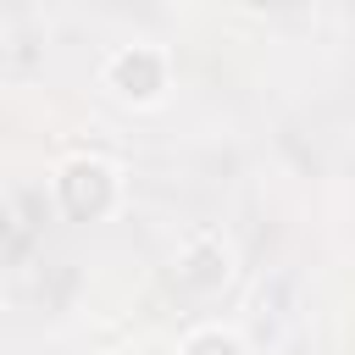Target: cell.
<instances>
[{"label":"cell","instance_id":"6da1fadb","mask_svg":"<svg viewBox=\"0 0 355 355\" xmlns=\"http://www.w3.org/2000/svg\"><path fill=\"white\" fill-rule=\"evenodd\" d=\"M50 194H55L61 216H72V222H105L122 205V172L105 155H72V161L55 166Z\"/></svg>","mask_w":355,"mask_h":355},{"label":"cell","instance_id":"7a4b0ae2","mask_svg":"<svg viewBox=\"0 0 355 355\" xmlns=\"http://www.w3.org/2000/svg\"><path fill=\"white\" fill-rule=\"evenodd\" d=\"M100 83H105L122 105L150 111V105H161V100H166V89H172V61H166V50H161V44H122V50H111V55H105Z\"/></svg>","mask_w":355,"mask_h":355},{"label":"cell","instance_id":"3957f363","mask_svg":"<svg viewBox=\"0 0 355 355\" xmlns=\"http://www.w3.org/2000/svg\"><path fill=\"white\" fill-rule=\"evenodd\" d=\"M172 277H178V288H189V294H200V300L222 294V288L233 283V250H227V239H216V233H189V239L178 244V255H172Z\"/></svg>","mask_w":355,"mask_h":355},{"label":"cell","instance_id":"277c9868","mask_svg":"<svg viewBox=\"0 0 355 355\" xmlns=\"http://www.w3.org/2000/svg\"><path fill=\"white\" fill-rule=\"evenodd\" d=\"M178 355H250V349H244V338H239L233 327H216V322H211V327H194V333L178 344Z\"/></svg>","mask_w":355,"mask_h":355},{"label":"cell","instance_id":"5b68a950","mask_svg":"<svg viewBox=\"0 0 355 355\" xmlns=\"http://www.w3.org/2000/svg\"><path fill=\"white\" fill-rule=\"evenodd\" d=\"M239 11H250V17H272V11H283L288 0H233Z\"/></svg>","mask_w":355,"mask_h":355},{"label":"cell","instance_id":"8992f818","mask_svg":"<svg viewBox=\"0 0 355 355\" xmlns=\"http://www.w3.org/2000/svg\"><path fill=\"white\" fill-rule=\"evenodd\" d=\"M0 294H6V277H0Z\"/></svg>","mask_w":355,"mask_h":355}]
</instances>
